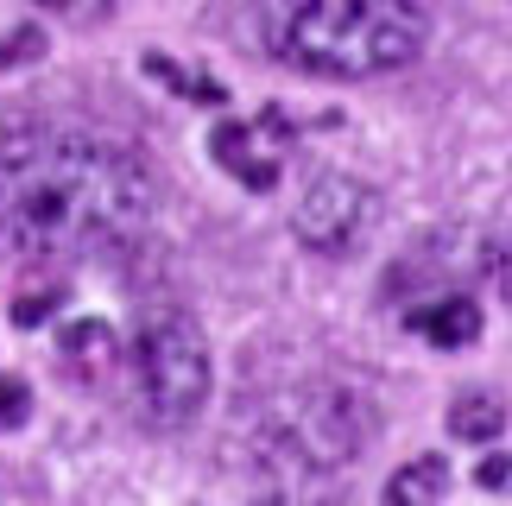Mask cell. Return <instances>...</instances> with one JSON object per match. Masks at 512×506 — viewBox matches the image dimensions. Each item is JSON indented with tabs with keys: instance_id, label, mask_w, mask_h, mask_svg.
Listing matches in <instances>:
<instances>
[{
	"instance_id": "cell-5",
	"label": "cell",
	"mask_w": 512,
	"mask_h": 506,
	"mask_svg": "<svg viewBox=\"0 0 512 506\" xmlns=\"http://www.w3.org/2000/svg\"><path fill=\"white\" fill-rule=\"evenodd\" d=\"M468 285H494L500 298H512V228H443L386 272V291H405V298Z\"/></svg>"
},
{
	"instance_id": "cell-12",
	"label": "cell",
	"mask_w": 512,
	"mask_h": 506,
	"mask_svg": "<svg viewBox=\"0 0 512 506\" xmlns=\"http://www.w3.org/2000/svg\"><path fill=\"white\" fill-rule=\"evenodd\" d=\"M146 70L159 76V83H171L177 95H196V102H222V83H209V76H190V70H177V64H165V57H146Z\"/></svg>"
},
{
	"instance_id": "cell-11",
	"label": "cell",
	"mask_w": 512,
	"mask_h": 506,
	"mask_svg": "<svg viewBox=\"0 0 512 506\" xmlns=\"http://www.w3.org/2000/svg\"><path fill=\"white\" fill-rule=\"evenodd\" d=\"M443 488H449V462L443 456H418L386 481V500H437Z\"/></svg>"
},
{
	"instance_id": "cell-6",
	"label": "cell",
	"mask_w": 512,
	"mask_h": 506,
	"mask_svg": "<svg viewBox=\"0 0 512 506\" xmlns=\"http://www.w3.org/2000/svg\"><path fill=\"white\" fill-rule=\"evenodd\" d=\"M373 222H380V197H373L361 178H348V171L310 178L298 209H291V235L310 253H354L373 235Z\"/></svg>"
},
{
	"instance_id": "cell-10",
	"label": "cell",
	"mask_w": 512,
	"mask_h": 506,
	"mask_svg": "<svg viewBox=\"0 0 512 506\" xmlns=\"http://www.w3.org/2000/svg\"><path fill=\"white\" fill-rule=\"evenodd\" d=\"M506 431V405L494 393H462L456 405H449V437L462 443H494Z\"/></svg>"
},
{
	"instance_id": "cell-1",
	"label": "cell",
	"mask_w": 512,
	"mask_h": 506,
	"mask_svg": "<svg viewBox=\"0 0 512 506\" xmlns=\"http://www.w3.org/2000/svg\"><path fill=\"white\" fill-rule=\"evenodd\" d=\"M159 178L127 140L76 121L0 127V241L26 260L76 266L146 235Z\"/></svg>"
},
{
	"instance_id": "cell-3",
	"label": "cell",
	"mask_w": 512,
	"mask_h": 506,
	"mask_svg": "<svg viewBox=\"0 0 512 506\" xmlns=\"http://www.w3.org/2000/svg\"><path fill=\"white\" fill-rule=\"evenodd\" d=\"M253 437L279 469L298 475H329L348 469L354 456L373 443V405L336 380H298L285 393H272L253 412Z\"/></svg>"
},
{
	"instance_id": "cell-14",
	"label": "cell",
	"mask_w": 512,
	"mask_h": 506,
	"mask_svg": "<svg viewBox=\"0 0 512 506\" xmlns=\"http://www.w3.org/2000/svg\"><path fill=\"white\" fill-rule=\"evenodd\" d=\"M512 481V456H487L481 462V488H506Z\"/></svg>"
},
{
	"instance_id": "cell-7",
	"label": "cell",
	"mask_w": 512,
	"mask_h": 506,
	"mask_svg": "<svg viewBox=\"0 0 512 506\" xmlns=\"http://www.w3.org/2000/svg\"><path fill=\"white\" fill-rule=\"evenodd\" d=\"M405 323L430 348H468L481 336V304H475V291H424V298H411Z\"/></svg>"
},
{
	"instance_id": "cell-2",
	"label": "cell",
	"mask_w": 512,
	"mask_h": 506,
	"mask_svg": "<svg viewBox=\"0 0 512 506\" xmlns=\"http://www.w3.org/2000/svg\"><path fill=\"white\" fill-rule=\"evenodd\" d=\"M260 45L291 70L329 83L405 70L430 38L424 0H253Z\"/></svg>"
},
{
	"instance_id": "cell-8",
	"label": "cell",
	"mask_w": 512,
	"mask_h": 506,
	"mask_svg": "<svg viewBox=\"0 0 512 506\" xmlns=\"http://www.w3.org/2000/svg\"><path fill=\"white\" fill-rule=\"evenodd\" d=\"M209 146H215V165H222L228 178H241L247 190H272V184H279V152H266V127L222 121Z\"/></svg>"
},
{
	"instance_id": "cell-4",
	"label": "cell",
	"mask_w": 512,
	"mask_h": 506,
	"mask_svg": "<svg viewBox=\"0 0 512 506\" xmlns=\"http://www.w3.org/2000/svg\"><path fill=\"white\" fill-rule=\"evenodd\" d=\"M133 405H140L146 424L177 431L209 405V342L184 310H152V317L133 329Z\"/></svg>"
},
{
	"instance_id": "cell-9",
	"label": "cell",
	"mask_w": 512,
	"mask_h": 506,
	"mask_svg": "<svg viewBox=\"0 0 512 506\" xmlns=\"http://www.w3.org/2000/svg\"><path fill=\"white\" fill-rule=\"evenodd\" d=\"M57 355H64V374H70V380L95 386V380H108V367H114V355H121V342H114V329H108L102 317H83V323L64 329Z\"/></svg>"
},
{
	"instance_id": "cell-13",
	"label": "cell",
	"mask_w": 512,
	"mask_h": 506,
	"mask_svg": "<svg viewBox=\"0 0 512 506\" xmlns=\"http://www.w3.org/2000/svg\"><path fill=\"white\" fill-rule=\"evenodd\" d=\"M26 405H32V386L19 380V374H0V431L26 424Z\"/></svg>"
},
{
	"instance_id": "cell-15",
	"label": "cell",
	"mask_w": 512,
	"mask_h": 506,
	"mask_svg": "<svg viewBox=\"0 0 512 506\" xmlns=\"http://www.w3.org/2000/svg\"><path fill=\"white\" fill-rule=\"evenodd\" d=\"M51 7H64V0H51Z\"/></svg>"
}]
</instances>
